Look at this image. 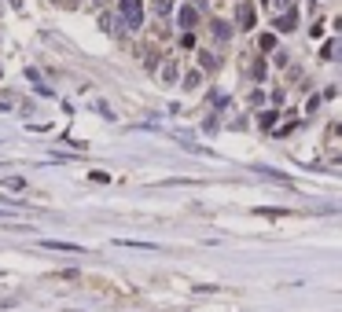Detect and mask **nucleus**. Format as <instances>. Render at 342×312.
I'll list each match as a JSON object with an SVG mask.
<instances>
[{
    "instance_id": "obj_1",
    "label": "nucleus",
    "mask_w": 342,
    "mask_h": 312,
    "mask_svg": "<svg viewBox=\"0 0 342 312\" xmlns=\"http://www.w3.org/2000/svg\"><path fill=\"white\" fill-rule=\"evenodd\" d=\"M140 4L144 0H121V15H126L129 26H140Z\"/></svg>"
},
{
    "instance_id": "obj_2",
    "label": "nucleus",
    "mask_w": 342,
    "mask_h": 312,
    "mask_svg": "<svg viewBox=\"0 0 342 312\" xmlns=\"http://www.w3.org/2000/svg\"><path fill=\"white\" fill-rule=\"evenodd\" d=\"M48 250H63V254H81V246H74V242H44Z\"/></svg>"
},
{
    "instance_id": "obj_3",
    "label": "nucleus",
    "mask_w": 342,
    "mask_h": 312,
    "mask_svg": "<svg viewBox=\"0 0 342 312\" xmlns=\"http://www.w3.org/2000/svg\"><path fill=\"white\" fill-rule=\"evenodd\" d=\"M22 187H26L22 177H11V180H8V191H22Z\"/></svg>"
},
{
    "instance_id": "obj_4",
    "label": "nucleus",
    "mask_w": 342,
    "mask_h": 312,
    "mask_svg": "<svg viewBox=\"0 0 342 312\" xmlns=\"http://www.w3.org/2000/svg\"><path fill=\"white\" fill-rule=\"evenodd\" d=\"M173 66H177V62H166V70H162L166 81H177V70H173Z\"/></svg>"
}]
</instances>
